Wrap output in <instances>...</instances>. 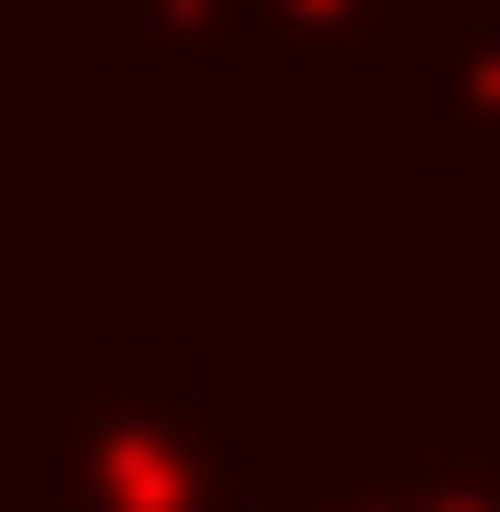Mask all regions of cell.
<instances>
[{"instance_id": "3957f363", "label": "cell", "mask_w": 500, "mask_h": 512, "mask_svg": "<svg viewBox=\"0 0 500 512\" xmlns=\"http://www.w3.org/2000/svg\"><path fill=\"white\" fill-rule=\"evenodd\" d=\"M429 120H417V167L441 179H465V167H489L500 155V0H465L429 48Z\"/></svg>"}, {"instance_id": "7a4b0ae2", "label": "cell", "mask_w": 500, "mask_h": 512, "mask_svg": "<svg viewBox=\"0 0 500 512\" xmlns=\"http://www.w3.org/2000/svg\"><path fill=\"white\" fill-rule=\"evenodd\" d=\"M298 512H500V441L465 453H393V441H322Z\"/></svg>"}, {"instance_id": "277c9868", "label": "cell", "mask_w": 500, "mask_h": 512, "mask_svg": "<svg viewBox=\"0 0 500 512\" xmlns=\"http://www.w3.org/2000/svg\"><path fill=\"white\" fill-rule=\"evenodd\" d=\"M465 274L500 286V155H489V167H465Z\"/></svg>"}, {"instance_id": "6da1fadb", "label": "cell", "mask_w": 500, "mask_h": 512, "mask_svg": "<svg viewBox=\"0 0 500 512\" xmlns=\"http://www.w3.org/2000/svg\"><path fill=\"white\" fill-rule=\"evenodd\" d=\"M36 453H48L36 512H250L262 417L250 393L203 382V346L108 334L84 382L36 405Z\"/></svg>"}]
</instances>
